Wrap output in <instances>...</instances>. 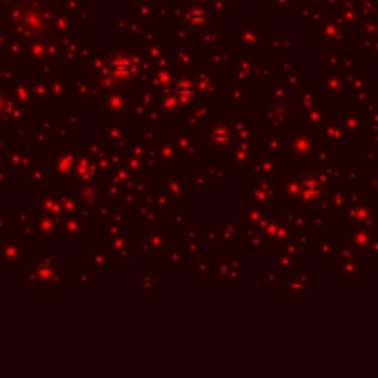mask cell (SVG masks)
Wrapping results in <instances>:
<instances>
[{
    "label": "cell",
    "mask_w": 378,
    "mask_h": 378,
    "mask_svg": "<svg viewBox=\"0 0 378 378\" xmlns=\"http://www.w3.org/2000/svg\"><path fill=\"white\" fill-rule=\"evenodd\" d=\"M134 72V60L127 58L125 54H119L114 56L109 62H107V74L112 78H116V81H125V78H129Z\"/></svg>",
    "instance_id": "cell-1"
}]
</instances>
